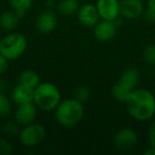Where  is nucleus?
Instances as JSON below:
<instances>
[{"label": "nucleus", "mask_w": 155, "mask_h": 155, "mask_svg": "<svg viewBox=\"0 0 155 155\" xmlns=\"http://www.w3.org/2000/svg\"><path fill=\"white\" fill-rule=\"evenodd\" d=\"M62 101V95L56 85L50 82H41L34 88L33 102L44 112L54 110Z\"/></svg>", "instance_id": "nucleus-3"}, {"label": "nucleus", "mask_w": 155, "mask_h": 155, "mask_svg": "<svg viewBox=\"0 0 155 155\" xmlns=\"http://www.w3.org/2000/svg\"><path fill=\"white\" fill-rule=\"evenodd\" d=\"M96 7L101 19L115 21L120 16L119 0H97Z\"/></svg>", "instance_id": "nucleus-7"}, {"label": "nucleus", "mask_w": 155, "mask_h": 155, "mask_svg": "<svg viewBox=\"0 0 155 155\" xmlns=\"http://www.w3.org/2000/svg\"><path fill=\"white\" fill-rule=\"evenodd\" d=\"M2 89H3V82H2V80L0 79V93L2 91Z\"/></svg>", "instance_id": "nucleus-31"}, {"label": "nucleus", "mask_w": 155, "mask_h": 155, "mask_svg": "<svg viewBox=\"0 0 155 155\" xmlns=\"http://www.w3.org/2000/svg\"><path fill=\"white\" fill-rule=\"evenodd\" d=\"M0 131H1V124H0Z\"/></svg>", "instance_id": "nucleus-32"}, {"label": "nucleus", "mask_w": 155, "mask_h": 155, "mask_svg": "<svg viewBox=\"0 0 155 155\" xmlns=\"http://www.w3.org/2000/svg\"><path fill=\"white\" fill-rule=\"evenodd\" d=\"M9 68V60L7 58L0 54V75L5 74Z\"/></svg>", "instance_id": "nucleus-26"}, {"label": "nucleus", "mask_w": 155, "mask_h": 155, "mask_svg": "<svg viewBox=\"0 0 155 155\" xmlns=\"http://www.w3.org/2000/svg\"><path fill=\"white\" fill-rule=\"evenodd\" d=\"M27 47V37L19 32H9L0 39V54L9 61L19 58L26 52Z\"/></svg>", "instance_id": "nucleus-4"}, {"label": "nucleus", "mask_w": 155, "mask_h": 155, "mask_svg": "<svg viewBox=\"0 0 155 155\" xmlns=\"http://www.w3.org/2000/svg\"><path fill=\"white\" fill-rule=\"evenodd\" d=\"M127 113L137 121H148L155 114V96L144 88H135L124 102Z\"/></svg>", "instance_id": "nucleus-1"}, {"label": "nucleus", "mask_w": 155, "mask_h": 155, "mask_svg": "<svg viewBox=\"0 0 155 155\" xmlns=\"http://www.w3.org/2000/svg\"><path fill=\"white\" fill-rule=\"evenodd\" d=\"M139 78L140 74L138 69L134 68V67H130L121 73L119 81L117 83L124 89H127V91L132 93L137 87L138 83H139Z\"/></svg>", "instance_id": "nucleus-13"}, {"label": "nucleus", "mask_w": 155, "mask_h": 155, "mask_svg": "<svg viewBox=\"0 0 155 155\" xmlns=\"http://www.w3.org/2000/svg\"><path fill=\"white\" fill-rule=\"evenodd\" d=\"M13 110V101L5 94L0 93V118L10 116Z\"/></svg>", "instance_id": "nucleus-19"}, {"label": "nucleus", "mask_w": 155, "mask_h": 155, "mask_svg": "<svg viewBox=\"0 0 155 155\" xmlns=\"http://www.w3.org/2000/svg\"><path fill=\"white\" fill-rule=\"evenodd\" d=\"M9 2L12 10H14L20 18L24 17L33 5V0H9Z\"/></svg>", "instance_id": "nucleus-18"}, {"label": "nucleus", "mask_w": 155, "mask_h": 155, "mask_svg": "<svg viewBox=\"0 0 155 155\" xmlns=\"http://www.w3.org/2000/svg\"><path fill=\"white\" fill-rule=\"evenodd\" d=\"M112 94L115 100H117V101H119V102H125L131 93L127 91V89H124L122 86H120L118 83H116V84L113 86Z\"/></svg>", "instance_id": "nucleus-21"}, {"label": "nucleus", "mask_w": 155, "mask_h": 155, "mask_svg": "<svg viewBox=\"0 0 155 155\" xmlns=\"http://www.w3.org/2000/svg\"><path fill=\"white\" fill-rule=\"evenodd\" d=\"M46 138V129L41 124L36 122L30 123L22 127L18 134L19 142L24 147L29 149L39 146Z\"/></svg>", "instance_id": "nucleus-5"}, {"label": "nucleus", "mask_w": 155, "mask_h": 155, "mask_svg": "<svg viewBox=\"0 0 155 155\" xmlns=\"http://www.w3.org/2000/svg\"><path fill=\"white\" fill-rule=\"evenodd\" d=\"M77 15L79 22L85 28H94L101 19L96 5H91V3H85L79 8Z\"/></svg>", "instance_id": "nucleus-9"}, {"label": "nucleus", "mask_w": 155, "mask_h": 155, "mask_svg": "<svg viewBox=\"0 0 155 155\" xmlns=\"http://www.w3.org/2000/svg\"><path fill=\"white\" fill-rule=\"evenodd\" d=\"M37 116V106L34 102L19 104L14 112V119L21 127L35 122Z\"/></svg>", "instance_id": "nucleus-6"}, {"label": "nucleus", "mask_w": 155, "mask_h": 155, "mask_svg": "<svg viewBox=\"0 0 155 155\" xmlns=\"http://www.w3.org/2000/svg\"><path fill=\"white\" fill-rule=\"evenodd\" d=\"M18 83L31 87V88H35L41 83V78H39L38 73L35 72L34 70L26 69L20 72L19 77H18Z\"/></svg>", "instance_id": "nucleus-16"}, {"label": "nucleus", "mask_w": 155, "mask_h": 155, "mask_svg": "<svg viewBox=\"0 0 155 155\" xmlns=\"http://www.w3.org/2000/svg\"><path fill=\"white\" fill-rule=\"evenodd\" d=\"M13 153V146L5 138H0V155H11Z\"/></svg>", "instance_id": "nucleus-24"}, {"label": "nucleus", "mask_w": 155, "mask_h": 155, "mask_svg": "<svg viewBox=\"0 0 155 155\" xmlns=\"http://www.w3.org/2000/svg\"><path fill=\"white\" fill-rule=\"evenodd\" d=\"M20 17L14 10L5 11L0 15V28L5 32H13L19 25Z\"/></svg>", "instance_id": "nucleus-15"}, {"label": "nucleus", "mask_w": 155, "mask_h": 155, "mask_svg": "<svg viewBox=\"0 0 155 155\" xmlns=\"http://www.w3.org/2000/svg\"><path fill=\"white\" fill-rule=\"evenodd\" d=\"M56 8L62 15L70 16L77 13L80 8V3L79 0H61Z\"/></svg>", "instance_id": "nucleus-17"}, {"label": "nucleus", "mask_w": 155, "mask_h": 155, "mask_svg": "<svg viewBox=\"0 0 155 155\" xmlns=\"http://www.w3.org/2000/svg\"><path fill=\"white\" fill-rule=\"evenodd\" d=\"M11 99L14 104L19 105V104L33 102L34 99V88H31L26 85H22L18 83L14 88L12 89Z\"/></svg>", "instance_id": "nucleus-14"}, {"label": "nucleus", "mask_w": 155, "mask_h": 155, "mask_svg": "<svg viewBox=\"0 0 155 155\" xmlns=\"http://www.w3.org/2000/svg\"><path fill=\"white\" fill-rule=\"evenodd\" d=\"M144 18L148 22H155V11L148 8V10L144 11Z\"/></svg>", "instance_id": "nucleus-27"}, {"label": "nucleus", "mask_w": 155, "mask_h": 155, "mask_svg": "<svg viewBox=\"0 0 155 155\" xmlns=\"http://www.w3.org/2000/svg\"><path fill=\"white\" fill-rule=\"evenodd\" d=\"M138 136L136 132L131 127H123L119 130L114 136V144L119 150H131L136 146Z\"/></svg>", "instance_id": "nucleus-8"}, {"label": "nucleus", "mask_w": 155, "mask_h": 155, "mask_svg": "<svg viewBox=\"0 0 155 155\" xmlns=\"http://www.w3.org/2000/svg\"><path fill=\"white\" fill-rule=\"evenodd\" d=\"M148 137H149V141H150L151 147L155 148V120L151 123L150 127H149Z\"/></svg>", "instance_id": "nucleus-25"}, {"label": "nucleus", "mask_w": 155, "mask_h": 155, "mask_svg": "<svg viewBox=\"0 0 155 155\" xmlns=\"http://www.w3.org/2000/svg\"><path fill=\"white\" fill-rule=\"evenodd\" d=\"M142 58L148 65H155V44L149 45L144 49Z\"/></svg>", "instance_id": "nucleus-23"}, {"label": "nucleus", "mask_w": 155, "mask_h": 155, "mask_svg": "<svg viewBox=\"0 0 155 155\" xmlns=\"http://www.w3.org/2000/svg\"><path fill=\"white\" fill-rule=\"evenodd\" d=\"M144 155H155V148L150 147V149H148L147 151H144Z\"/></svg>", "instance_id": "nucleus-29"}, {"label": "nucleus", "mask_w": 155, "mask_h": 155, "mask_svg": "<svg viewBox=\"0 0 155 155\" xmlns=\"http://www.w3.org/2000/svg\"><path fill=\"white\" fill-rule=\"evenodd\" d=\"M55 7H58V5H56V2L54 0H48L47 2H46V8H47V10L52 11Z\"/></svg>", "instance_id": "nucleus-28"}, {"label": "nucleus", "mask_w": 155, "mask_h": 155, "mask_svg": "<svg viewBox=\"0 0 155 155\" xmlns=\"http://www.w3.org/2000/svg\"><path fill=\"white\" fill-rule=\"evenodd\" d=\"M148 8L155 11V0H148Z\"/></svg>", "instance_id": "nucleus-30"}, {"label": "nucleus", "mask_w": 155, "mask_h": 155, "mask_svg": "<svg viewBox=\"0 0 155 155\" xmlns=\"http://www.w3.org/2000/svg\"><path fill=\"white\" fill-rule=\"evenodd\" d=\"M2 131L8 137H14V136L18 135L20 132L19 129V124L16 122L15 120L14 121H8L2 127Z\"/></svg>", "instance_id": "nucleus-22"}, {"label": "nucleus", "mask_w": 155, "mask_h": 155, "mask_svg": "<svg viewBox=\"0 0 155 155\" xmlns=\"http://www.w3.org/2000/svg\"><path fill=\"white\" fill-rule=\"evenodd\" d=\"M54 112L58 124L64 127H72L80 122L84 116V103L75 98H69L61 101Z\"/></svg>", "instance_id": "nucleus-2"}, {"label": "nucleus", "mask_w": 155, "mask_h": 155, "mask_svg": "<svg viewBox=\"0 0 155 155\" xmlns=\"http://www.w3.org/2000/svg\"><path fill=\"white\" fill-rule=\"evenodd\" d=\"M144 11L142 0H121L120 16L124 19H136Z\"/></svg>", "instance_id": "nucleus-11"}, {"label": "nucleus", "mask_w": 155, "mask_h": 155, "mask_svg": "<svg viewBox=\"0 0 155 155\" xmlns=\"http://www.w3.org/2000/svg\"><path fill=\"white\" fill-rule=\"evenodd\" d=\"M56 26H58V17L54 14V12L50 10L41 13L35 20V27L37 31L41 33H45V34L54 31Z\"/></svg>", "instance_id": "nucleus-12"}, {"label": "nucleus", "mask_w": 155, "mask_h": 155, "mask_svg": "<svg viewBox=\"0 0 155 155\" xmlns=\"http://www.w3.org/2000/svg\"><path fill=\"white\" fill-rule=\"evenodd\" d=\"M91 95V91L88 86H85V85H80L78 86L77 88L73 91V98H75L77 100L81 101L82 103L86 102L87 100H89Z\"/></svg>", "instance_id": "nucleus-20"}, {"label": "nucleus", "mask_w": 155, "mask_h": 155, "mask_svg": "<svg viewBox=\"0 0 155 155\" xmlns=\"http://www.w3.org/2000/svg\"><path fill=\"white\" fill-rule=\"evenodd\" d=\"M118 27L112 20L100 19L94 27V36L99 41H110L115 37Z\"/></svg>", "instance_id": "nucleus-10"}]
</instances>
